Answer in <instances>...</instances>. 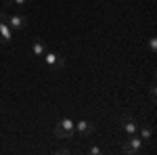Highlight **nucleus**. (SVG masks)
<instances>
[{
	"label": "nucleus",
	"instance_id": "nucleus-14",
	"mask_svg": "<svg viewBox=\"0 0 157 155\" xmlns=\"http://www.w3.org/2000/svg\"><path fill=\"white\" fill-rule=\"evenodd\" d=\"M55 153H57V155H69V149H65V147H59V149H55Z\"/></svg>",
	"mask_w": 157,
	"mask_h": 155
},
{
	"label": "nucleus",
	"instance_id": "nucleus-13",
	"mask_svg": "<svg viewBox=\"0 0 157 155\" xmlns=\"http://www.w3.org/2000/svg\"><path fill=\"white\" fill-rule=\"evenodd\" d=\"M149 95H151V103L155 105V96H157V88H155V84L151 86V90H149Z\"/></svg>",
	"mask_w": 157,
	"mask_h": 155
},
{
	"label": "nucleus",
	"instance_id": "nucleus-4",
	"mask_svg": "<svg viewBox=\"0 0 157 155\" xmlns=\"http://www.w3.org/2000/svg\"><path fill=\"white\" fill-rule=\"evenodd\" d=\"M13 42V29L6 23V13L0 11V44H11Z\"/></svg>",
	"mask_w": 157,
	"mask_h": 155
},
{
	"label": "nucleus",
	"instance_id": "nucleus-5",
	"mask_svg": "<svg viewBox=\"0 0 157 155\" xmlns=\"http://www.w3.org/2000/svg\"><path fill=\"white\" fill-rule=\"evenodd\" d=\"M42 59H44V63H46L48 67H52V69H63V67H65V57H61V55H57V52L46 50Z\"/></svg>",
	"mask_w": 157,
	"mask_h": 155
},
{
	"label": "nucleus",
	"instance_id": "nucleus-10",
	"mask_svg": "<svg viewBox=\"0 0 157 155\" xmlns=\"http://www.w3.org/2000/svg\"><path fill=\"white\" fill-rule=\"evenodd\" d=\"M32 0H4V6L6 9H25Z\"/></svg>",
	"mask_w": 157,
	"mask_h": 155
},
{
	"label": "nucleus",
	"instance_id": "nucleus-9",
	"mask_svg": "<svg viewBox=\"0 0 157 155\" xmlns=\"http://www.w3.org/2000/svg\"><path fill=\"white\" fill-rule=\"evenodd\" d=\"M138 132H140V138H143V143H151V141H153V134H155V130H153V126H151V124L138 126Z\"/></svg>",
	"mask_w": 157,
	"mask_h": 155
},
{
	"label": "nucleus",
	"instance_id": "nucleus-11",
	"mask_svg": "<svg viewBox=\"0 0 157 155\" xmlns=\"http://www.w3.org/2000/svg\"><path fill=\"white\" fill-rule=\"evenodd\" d=\"M147 44H149V52H151V55H155V52H157V38H155V36H151Z\"/></svg>",
	"mask_w": 157,
	"mask_h": 155
},
{
	"label": "nucleus",
	"instance_id": "nucleus-12",
	"mask_svg": "<svg viewBox=\"0 0 157 155\" xmlns=\"http://www.w3.org/2000/svg\"><path fill=\"white\" fill-rule=\"evenodd\" d=\"M88 153H92V155H101V153H103V149H101V147H97V145H92V147H88Z\"/></svg>",
	"mask_w": 157,
	"mask_h": 155
},
{
	"label": "nucleus",
	"instance_id": "nucleus-2",
	"mask_svg": "<svg viewBox=\"0 0 157 155\" xmlns=\"http://www.w3.org/2000/svg\"><path fill=\"white\" fill-rule=\"evenodd\" d=\"M73 134H75V122L69 118L59 119V124L55 126V136L57 138H71Z\"/></svg>",
	"mask_w": 157,
	"mask_h": 155
},
{
	"label": "nucleus",
	"instance_id": "nucleus-7",
	"mask_svg": "<svg viewBox=\"0 0 157 155\" xmlns=\"http://www.w3.org/2000/svg\"><path fill=\"white\" fill-rule=\"evenodd\" d=\"M121 130L126 132V134H136V132H138L136 119H134L132 115H124V118H121Z\"/></svg>",
	"mask_w": 157,
	"mask_h": 155
},
{
	"label": "nucleus",
	"instance_id": "nucleus-8",
	"mask_svg": "<svg viewBox=\"0 0 157 155\" xmlns=\"http://www.w3.org/2000/svg\"><path fill=\"white\" fill-rule=\"evenodd\" d=\"M48 50V46H46V42L44 40H40V38H32V55L34 57H44V52Z\"/></svg>",
	"mask_w": 157,
	"mask_h": 155
},
{
	"label": "nucleus",
	"instance_id": "nucleus-6",
	"mask_svg": "<svg viewBox=\"0 0 157 155\" xmlns=\"http://www.w3.org/2000/svg\"><path fill=\"white\" fill-rule=\"evenodd\" d=\"M75 132H78L82 138H90V136L94 134V124H90V122H86V119H80V122H75Z\"/></svg>",
	"mask_w": 157,
	"mask_h": 155
},
{
	"label": "nucleus",
	"instance_id": "nucleus-1",
	"mask_svg": "<svg viewBox=\"0 0 157 155\" xmlns=\"http://www.w3.org/2000/svg\"><path fill=\"white\" fill-rule=\"evenodd\" d=\"M143 149H145V143H143V138L136 136V134H128V138L121 145V151L128 153V155H138V153H143Z\"/></svg>",
	"mask_w": 157,
	"mask_h": 155
},
{
	"label": "nucleus",
	"instance_id": "nucleus-3",
	"mask_svg": "<svg viewBox=\"0 0 157 155\" xmlns=\"http://www.w3.org/2000/svg\"><path fill=\"white\" fill-rule=\"evenodd\" d=\"M6 23L11 25V29L21 32L27 27V15L25 13H11V15H6Z\"/></svg>",
	"mask_w": 157,
	"mask_h": 155
}]
</instances>
